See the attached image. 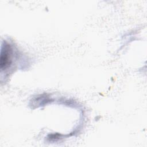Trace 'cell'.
Returning <instances> with one entry per match:
<instances>
[{"label": "cell", "mask_w": 147, "mask_h": 147, "mask_svg": "<svg viewBox=\"0 0 147 147\" xmlns=\"http://www.w3.org/2000/svg\"><path fill=\"white\" fill-rule=\"evenodd\" d=\"M11 63V49L9 45H2L1 53V68L2 70L7 68Z\"/></svg>", "instance_id": "6da1fadb"}]
</instances>
